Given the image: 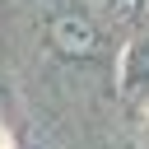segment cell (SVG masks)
Returning a JSON list of instances; mask_svg holds the SVG:
<instances>
[{
	"mask_svg": "<svg viewBox=\"0 0 149 149\" xmlns=\"http://www.w3.org/2000/svg\"><path fill=\"white\" fill-rule=\"evenodd\" d=\"M144 135H149V130H144Z\"/></svg>",
	"mask_w": 149,
	"mask_h": 149,
	"instance_id": "cell-3",
	"label": "cell"
},
{
	"mask_svg": "<svg viewBox=\"0 0 149 149\" xmlns=\"http://www.w3.org/2000/svg\"><path fill=\"white\" fill-rule=\"evenodd\" d=\"M0 149H14V144H9V135H5V130H0Z\"/></svg>",
	"mask_w": 149,
	"mask_h": 149,
	"instance_id": "cell-2",
	"label": "cell"
},
{
	"mask_svg": "<svg viewBox=\"0 0 149 149\" xmlns=\"http://www.w3.org/2000/svg\"><path fill=\"white\" fill-rule=\"evenodd\" d=\"M56 33H61L65 51H84V47H88V23H70V19H65V23L56 28Z\"/></svg>",
	"mask_w": 149,
	"mask_h": 149,
	"instance_id": "cell-1",
	"label": "cell"
}]
</instances>
